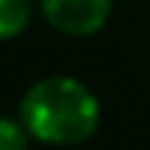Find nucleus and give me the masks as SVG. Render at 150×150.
Segmentation results:
<instances>
[{
    "instance_id": "nucleus-1",
    "label": "nucleus",
    "mask_w": 150,
    "mask_h": 150,
    "mask_svg": "<svg viewBox=\"0 0 150 150\" xmlns=\"http://www.w3.org/2000/svg\"><path fill=\"white\" fill-rule=\"evenodd\" d=\"M18 120L31 138L67 147L95 135L101 122V101L74 77H43L25 92Z\"/></svg>"
},
{
    "instance_id": "nucleus-2",
    "label": "nucleus",
    "mask_w": 150,
    "mask_h": 150,
    "mask_svg": "<svg viewBox=\"0 0 150 150\" xmlns=\"http://www.w3.org/2000/svg\"><path fill=\"white\" fill-rule=\"evenodd\" d=\"M40 9L58 34L89 37L107 25L113 0H40Z\"/></svg>"
},
{
    "instance_id": "nucleus-3",
    "label": "nucleus",
    "mask_w": 150,
    "mask_h": 150,
    "mask_svg": "<svg viewBox=\"0 0 150 150\" xmlns=\"http://www.w3.org/2000/svg\"><path fill=\"white\" fill-rule=\"evenodd\" d=\"M28 16H31V0H0V28H3L0 34L6 40L22 34L28 25Z\"/></svg>"
},
{
    "instance_id": "nucleus-4",
    "label": "nucleus",
    "mask_w": 150,
    "mask_h": 150,
    "mask_svg": "<svg viewBox=\"0 0 150 150\" xmlns=\"http://www.w3.org/2000/svg\"><path fill=\"white\" fill-rule=\"evenodd\" d=\"M28 129L22 120H3L0 122V150H28Z\"/></svg>"
}]
</instances>
